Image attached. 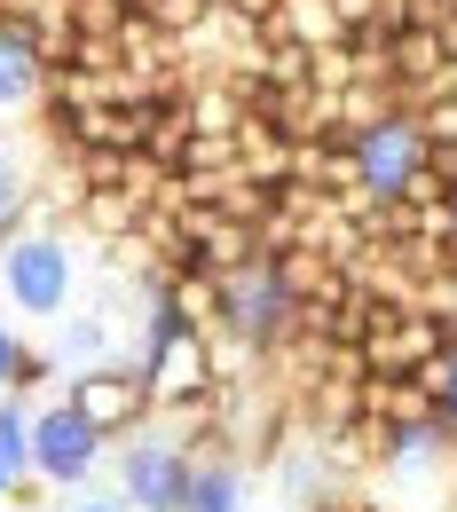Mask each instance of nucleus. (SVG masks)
Returning a JSON list of instances; mask_svg holds the SVG:
<instances>
[{
  "mask_svg": "<svg viewBox=\"0 0 457 512\" xmlns=\"http://www.w3.org/2000/svg\"><path fill=\"white\" fill-rule=\"evenodd\" d=\"M213 339H221V331H205V323L174 316V300H166V292H150V339H142V371H150V394H158V410H174V402H197V394H213V386L229 379Z\"/></svg>",
  "mask_w": 457,
  "mask_h": 512,
  "instance_id": "nucleus-1",
  "label": "nucleus"
},
{
  "mask_svg": "<svg viewBox=\"0 0 457 512\" xmlns=\"http://www.w3.org/2000/svg\"><path fill=\"white\" fill-rule=\"evenodd\" d=\"M292 323H300V300L284 292V276H276L268 253L245 260L237 276H221V339L237 355H276L292 339Z\"/></svg>",
  "mask_w": 457,
  "mask_h": 512,
  "instance_id": "nucleus-2",
  "label": "nucleus"
},
{
  "mask_svg": "<svg viewBox=\"0 0 457 512\" xmlns=\"http://www.w3.org/2000/svg\"><path fill=\"white\" fill-rule=\"evenodd\" d=\"M71 284H79V260H71V237L56 229H24L0 245V292L8 308L32 323H56L71 308Z\"/></svg>",
  "mask_w": 457,
  "mask_h": 512,
  "instance_id": "nucleus-3",
  "label": "nucleus"
},
{
  "mask_svg": "<svg viewBox=\"0 0 457 512\" xmlns=\"http://www.w3.org/2000/svg\"><path fill=\"white\" fill-rule=\"evenodd\" d=\"M64 402L103 442H127V434H142V426L158 418V394H150V371H142V363H87V371H71Z\"/></svg>",
  "mask_w": 457,
  "mask_h": 512,
  "instance_id": "nucleus-4",
  "label": "nucleus"
},
{
  "mask_svg": "<svg viewBox=\"0 0 457 512\" xmlns=\"http://www.w3.org/2000/svg\"><path fill=\"white\" fill-rule=\"evenodd\" d=\"M426 166V127H418V111H379L371 127H355V190L394 205V197L410 190V174Z\"/></svg>",
  "mask_w": 457,
  "mask_h": 512,
  "instance_id": "nucleus-5",
  "label": "nucleus"
},
{
  "mask_svg": "<svg viewBox=\"0 0 457 512\" xmlns=\"http://www.w3.org/2000/svg\"><path fill=\"white\" fill-rule=\"evenodd\" d=\"M111 457V442L71 410V402H48V410H32V481L40 489H87L95 481V465Z\"/></svg>",
  "mask_w": 457,
  "mask_h": 512,
  "instance_id": "nucleus-6",
  "label": "nucleus"
},
{
  "mask_svg": "<svg viewBox=\"0 0 457 512\" xmlns=\"http://www.w3.org/2000/svg\"><path fill=\"white\" fill-rule=\"evenodd\" d=\"M190 442H166V434H127L111 442V481L127 489L134 512H182V489H190Z\"/></svg>",
  "mask_w": 457,
  "mask_h": 512,
  "instance_id": "nucleus-7",
  "label": "nucleus"
},
{
  "mask_svg": "<svg viewBox=\"0 0 457 512\" xmlns=\"http://www.w3.org/2000/svg\"><path fill=\"white\" fill-rule=\"evenodd\" d=\"M450 24H394L387 32V87L402 111H418V103H434L442 95V79H450Z\"/></svg>",
  "mask_w": 457,
  "mask_h": 512,
  "instance_id": "nucleus-8",
  "label": "nucleus"
},
{
  "mask_svg": "<svg viewBox=\"0 0 457 512\" xmlns=\"http://www.w3.org/2000/svg\"><path fill=\"white\" fill-rule=\"evenodd\" d=\"M48 95V64L24 16H0V111H32Z\"/></svg>",
  "mask_w": 457,
  "mask_h": 512,
  "instance_id": "nucleus-9",
  "label": "nucleus"
},
{
  "mask_svg": "<svg viewBox=\"0 0 457 512\" xmlns=\"http://www.w3.org/2000/svg\"><path fill=\"white\" fill-rule=\"evenodd\" d=\"M190 489H182V512H245V465L221 457V449H190Z\"/></svg>",
  "mask_w": 457,
  "mask_h": 512,
  "instance_id": "nucleus-10",
  "label": "nucleus"
},
{
  "mask_svg": "<svg viewBox=\"0 0 457 512\" xmlns=\"http://www.w3.org/2000/svg\"><path fill=\"white\" fill-rule=\"evenodd\" d=\"M450 426L442 418H379V465L394 473H410V465H434V457H450Z\"/></svg>",
  "mask_w": 457,
  "mask_h": 512,
  "instance_id": "nucleus-11",
  "label": "nucleus"
},
{
  "mask_svg": "<svg viewBox=\"0 0 457 512\" xmlns=\"http://www.w3.org/2000/svg\"><path fill=\"white\" fill-rule=\"evenodd\" d=\"M79 229H87V237H103V245H119V237H134V229H142V197L119 190V182L87 190V197H79Z\"/></svg>",
  "mask_w": 457,
  "mask_h": 512,
  "instance_id": "nucleus-12",
  "label": "nucleus"
},
{
  "mask_svg": "<svg viewBox=\"0 0 457 512\" xmlns=\"http://www.w3.org/2000/svg\"><path fill=\"white\" fill-rule=\"evenodd\" d=\"M276 24H284V40H300V48H331V40H347V24H339L331 0H276Z\"/></svg>",
  "mask_w": 457,
  "mask_h": 512,
  "instance_id": "nucleus-13",
  "label": "nucleus"
},
{
  "mask_svg": "<svg viewBox=\"0 0 457 512\" xmlns=\"http://www.w3.org/2000/svg\"><path fill=\"white\" fill-rule=\"evenodd\" d=\"M166 300H174V316L221 331V276H205V268H174V276H166Z\"/></svg>",
  "mask_w": 457,
  "mask_h": 512,
  "instance_id": "nucleus-14",
  "label": "nucleus"
},
{
  "mask_svg": "<svg viewBox=\"0 0 457 512\" xmlns=\"http://www.w3.org/2000/svg\"><path fill=\"white\" fill-rule=\"evenodd\" d=\"M64 323V339H56V363H71V371H87V363H111V323L103 316H56Z\"/></svg>",
  "mask_w": 457,
  "mask_h": 512,
  "instance_id": "nucleus-15",
  "label": "nucleus"
},
{
  "mask_svg": "<svg viewBox=\"0 0 457 512\" xmlns=\"http://www.w3.org/2000/svg\"><path fill=\"white\" fill-rule=\"evenodd\" d=\"M0 465L16 473V489L32 481V410H24V394H0Z\"/></svg>",
  "mask_w": 457,
  "mask_h": 512,
  "instance_id": "nucleus-16",
  "label": "nucleus"
},
{
  "mask_svg": "<svg viewBox=\"0 0 457 512\" xmlns=\"http://www.w3.org/2000/svg\"><path fill=\"white\" fill-rule=\"evenodd\" d=\"M410 379H426V394H434V410H442V426H450V442H457V339L434 355V363H418Z\"/></svg>",
  "mask_w": 457,
  "mask_h": 512,
  "instance_id": "nucleus-17",
  "label": "nucleus"
},
{
  "mask_svg": "<svg viewBox=\"0 0 457 512\" xmlns=\"http://www.w3.org/2000/svg\"><path fill=\"white\" fill-rule=\"evenodd\" d=\"M32 190H40V182H32V174H24L16 158H0V245L16 237V221H24V205H32Z\"/></svg>",
  "mask_w": 457,
  "mask_h": 512,
  "instance_id": "nucleus-18",
  "label": "nucleus"
},
{
  "mask_svg": "<svg viewBox=\"0 0 457 512\" xmlns=\"http://www.w3.org/2000/svg\"><path fill=\"white\" fill-rule=\"evenodd\" d=\"M71 16H79V40H119V24L134 8L127 0H71Z\"/></svg>",
  "mask_w": 457,
  "mask_h": 512,
  "instance_id": "nucleus-19",
  "label": "nucleus"
},
{
  "mask_svg": "<svg viewBox=\"0 0 457 512\" xmlns=\"http://www.w3.org/2000/svg\"><path fill=\"white\" fill-rule=\"evenodd\" d=\"M64 512H134V505H127V489L111 481V489H71Z\"/></svg>",
  "mask_w": 457,
  "mask_h": 512,
  "instance_id": "nucleus-20",
  "label": "nucleus"
},
{
  "mask_svg": "<svg viewBox=\"0 0 457 512\" xmlns=\"http://www.w3.org/2000/svg\"><path fill=\"white\" fill-rule=\"evenodd\" d=\"M16 355H24V339H16L8 316H0V394H16Z\"/></svg>",
  "mask_w": 457,
  "mask_h": 512,
  "instance_id": "nucleus-21",
  "label": "nucleus"
},
{
  "mask_svg": "<svg viewBox=\"0 0 457 512\" xmlns=\"http://www.w3.org/2000/svg\"><path fill=\"white\" fill-rule=\"evenodd\" d=\"M331 8H339L347 32H355V24H379V0H331Z\"/></svg>",
  "mask_w": 457,
  "mask_h": 512,
  "instance_id": "nucleus-22",
  "label": "nucleus"
},
{
  "mask_svg": "<svg viewBox=\"0 0 457 512\" xmlns=\"http://www.w3.org/2000/svg\"><path fill=\"white\" fill-rule=\"evenodd\" d=\"M300 512H355V497H308Z\"/></svg>",
  "mask_w": 457,
  "mask_h": 512,
  "instance_id": "nucleus-23",
  "label": "nucleus"
},
{
  "mask_svg": "<svg viewBox=\"0 0 457 512\" xmlns=\"http://www.w3.org/2000/svg\"><path fill=\"white\" fill-rule=\"evenodd\" d=\"M0 497H16V473H8V465H0Z\"/></svg>",
  "mask_w": 457,
  "mask_h": 512,
  "instance_id": "nucleus-24",
  "label": "nucleus"
},
{
  "mask_svg": "<svg viewBox=\"0 0 457 512\" xmlns=\"http://www.w3.org/2000/svg\"><path fill=\"white\" fill-rule=\"evenodd\" d=\"M450 245H457V190H450Z\"/></svg>",
  "mask_w": 457,
  "mask_h": 512,
  "instance_id": "nucleus-25",
  "label": "nucleus"
},
{
  "mask_svg": "<svg viewBox=\"0 0 457 512\" xmlns=\"http://www.w3.org/2000/svg\"><path fill=\"white\" fill-rule=\"evenodd\" d=\"M450 56H457V16H450Z\"/></svg>",
  "mask_w": 457,
  "mask_h": 512,
  "instance_id": "nucleus-26",
  "label": "nucleus"
},
{
  "mask_svg": "<svg viewBox=\"0 0 457 512\" xmlns=\"http://www.w3.org/2000/svg\"><path fill=\"white\" fill-rule=\"evenodd\" d=\"M205 8H221V0H205Z\"/></svg>",
  "mask_w": 457,
  "mask_h": 512,
  "instance_id": "nucleus-27",
  "label": "nucleus"
}]
</instances>
